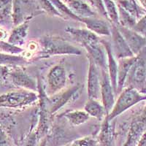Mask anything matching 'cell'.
Instances as JSON below:
<instances>
[{"instance_id":"37","label":"cell","mask_w":146,"mask_h":146,"mask_svg":"<svg viewBox=\"0 0 146 146\" xmlns=\"http://www.w3.org/2000/svg\"><path fill=\"white\" fill-rule=\"evenodd\" d=\"M113 1H118V0H113Z\"/></svg>"},{"instance_id":"23","label":"cell","mask_w":146,"mask_h":146,"mask_svg":"<svg viewBox=\"0 0 146 146\" xmlns=\"http://www.w3.org/2000/svg\"><path fill=\"white\" fill-rule=\"evenodd\" d=\"M117 5L124 9L125 10L137 19L139 17L141 9H139L137 5L135 0H118Z\"/></svg>"},{"instance_id":"9","label":"cell","mask_w":146,"mask_h":146,"mask_svg":"<svg viewBox=\"0 0 146 146\" xmlns=\"http://www.w3.org/2000/svg\"><path fill=\"white\" fill-rule=\"evenodd\" d=\"M66 75L65 69L62 65H56L50 69L48 75V90L53 94L65 86Z\"/></svg>"},{"instance_id":"36","label":"cell","mask_w":146,"mask_h":146,"mask_svg":"<svg viewBox=\"0 0 146 146\" xmlns=\"http://www.w3.org/2000/svg\"><path fill=\"white\" fill-rule=\"evenodd\" d=\"M46 145H47V139L46 138H44V139L42 140V142L40 143V145L39 146H46Z\"/></svg>"},{"instance_id":"3","label":"cell","mask_w":146,"mask_h":146,"mask_svg":"<svg viewBox=\"0 0 146 146\" xmlns=\"http://www.w3.org/2000/svg\"><path fill=\"white\" fill-rule=\"evenodd\" d=\"M42 54L45 56L52 55H80L78 48L61 37L47 36L42 39Z\"/></svg>"},{"instance_id":"38","label":"cell","mask_w":146,"mask_h":146,"mask_svg":"<svg viewBox=\"0 0 146 146\" xmlns=\"http://www.w3.org/2000/svg\"><path fill=\"white\" fill-rule=\"evenodd\" d=\"M66 146H70V145H66Z\"/></svg>"},{"instance_id":"30","label":"cell","mask_w":146,"mask_h":146,"mask_svg":"<svg viewBox=\"0 0 146 146\" xmlns=\"http://www.w3.org/2000/svg\"><path fill=\"white\" fill-rule=\"evenodd\" d=\"M132 29L142 35H146V14L143 15L138 21H137Z\"/></svg>"},{"instance_id":"18","label":"cell","mask_w":146,"mask_h":146,"mask_svg":"<svg viewBox=\"0 0 146 146\" xmlns=\"http://www.w3.org/2000/svg\"><path fill=\"white\" fill-rule=\"evenodd\" d=\"M85 110L89 115L97 118L99 121H102L105 113H106L103 105H101V104L96 100L90 99L85 105Z\"/></svg>"},{"instance_id":"14","label":"cell","mask_w":146,"mask_h":146,"mask_svg":"<svg viewBox=\"0 0 146 146\" xmlns=\"http://www.w3.org/2000/svg\"><path fill=\"white\" fill-rule=\"evenodd\" d=\"M66 5L79 18L95 17V12L85 0H65Z\"/></svg>"},{"instance_id":"27","label":"cell","mask_w":146,"mask_h":146,"mask_svg":"<svg viewBox=\"0 0 146 146\" xmlns=\"http://www.w3.org/2000/svg\"><path fill=\"white\" fill-rule=\"evenodd\" d=\"M0 49L6 52V53H10V54H19L21 52H23V50L19 47L16 45H12L10 43H7L5 42L0 40Z\"/></svg>"},{"instance_id":"21","label":"cell","mask_w":146,"mask_h":146,"mask_svg":"<svg viewBox=\"0 0 146 146\" xmlns=\"http://www.w3.org/2000/svg\"><path fill=\"white\" fill-rule=\"evenodd\" d=\"M117 6L118 10V18H119L118 25L132 29L137 23V18L129 13L124 9L120 7L119 5H117Z\"/></svg>"},{"instance_id":"34","label":"cell","mask_w":146,"mask_h":146,"mask_svg":"<svg viewBox=\"0 0 146 146\" xmlns=\"http://www.w3.org/2000/svg\"><path fill=\"white\" fill-rule=\"evenodd\" d=\"M7 36V34L6 32L2 29H0V40H2V39H5Z\"/></svg>"},{"instance_id":"17","label":"cell","mask_w":146,"mask_h":146,"mask_svg":"<svg viewBox=\"0 0 146 146\" xmlns=\"http://www.w3.org/2000/svg\"><path fill=\"white\" fill-rule=\"evenodd\" d=\"M28 28V21L23 22L15 27L9 38V43L14 45H22L27 35Z\"/></svg>"},{"instance_id":"29","label":"cell","mask_w":146,"mask_h":146,"mask_svg":"<svg viewBox=\"0 0 146 146\" xmlns=\"http://www.w3.org/2000/svg\"><path fill=\"white\" fill-rule=\"evenodd\" d=\"M87 1L90 2V5H92L94 8H96V10L102 16L108 18V15H107V12L106 10H105V7L103 0H87Z\"/></svg>"},{"instance_id":"2","label":"cell","mask_w":146,"mask_h":146,"mask_svg":"<svg viewBox=\"0 0 146 146\" xmlns=\"http://www.w3.org/2000/svg\"><path fill=\"white\" fill-rule=\"evenodd\" d=\"M146 100L145 94L141 93L133 87H127L121 92L118 100L113 107L111 112L107 115L109 121H111L126 110L131 108L139 102Z\"/></svg>"},{"instance_id":"7","label":"cell","mask_w":146,"mask_h":146,"mask_svg":"<svg viewBox=\"0 0 146 146\" xmlns=\"http://www.w3.org/2000/svg\"><path fill=\"white\" fill-rule=\"evenodd\" d=\"M89 60V70H88L87 91L90 100H98L101 96V83L100 75L99 73L97 65L93 60L88 56Z\"/></svg>"},{"instance_id":"6","label":"cell","mask_w":146,"mask_h":146,"mask_svg":"<svg viewBox=\"0 0 146 146\" xmlns=\"http://www.w3.org/2000/svg\"><path fill=\"white\" fill-rule=\"evenodd\" d=\"M100 83H101V97L103 106L105 108L107 114H109L115 105L114 91L112 86L109 74L106 70H102L100 75Z\"/></svg>"},{"instance_id":"5","label":"cell","mask_w":146,"mask_h":146,"mask_svg":"<svg viewBox=\"0 0 146 146\" xmlns=\"http://www.w3.org/2000/svg\"><path fill=\"white\" fill-rule=\"evenodd\" d=\"M110 30H111L112 38H113L112 48L115 56L117 57L118 59L135 56L128 44L126 43L123 36L120 32L118 26L115 24H112Z\"/></svg>"},{"instance_id":"31","label":"cell","mask_w":146,"mask_h":146,"mask_svg":"<svg viewBox=\"0 0 146 146\" xmlns=\"http://www.w3.org/2000/svg\"><path fill=\"white\" fill-rule=\"evenodd\" d=\"M40 138L37 135L36 131L30 133L24 140L21 146H36V143H37V139Z\"/></svg>"},{"instance_id":"13","label":"cell","mask_w":146,"mask_h":146,"mask_svg":"<svg viewBox=\"0 0 146 146\" xmlns=\"http://www.w3.org/2000/svg\"><path fill=\"white\" fill-rule=\"evenodd\" d=\"M81 22L84 23L88 30L95 34L100 35H111L110 27L108 25V22L105 20H102L96 17L90 18H82Z\"/></svg>"},{"instance_id":"35","label":"cell","mask_w":146,"mask_h":146,"mask_svg":"<svg viewBox=\"0 0 146 146\" xmlns=\"http://www.w3.org/2000/svg\"><path fill=\"white\" fill-rule=\"evenodd\" d=\"M140 5H142V7L146 10V0H138Z\"/></svg>"},{"instance_id":"10","label":"cell","mask_w":146,"mask_h":146,"mask_svg":"<svg viewBox=\"0 0 146 146\" xmlns=\"http://www.w3.org/2000/svg\"><path fill=\"white\" fill-rule=\"evenodd\" d=\"M103 46L105 47L108 56V69L109 72V76L110 78L112 86L115 94H117V88H118V64L115 58L114 53L112 48V45L109 42L105 40H101Z\"/></svg>"},{"instance_id":"1","label":"cell","mask_w":146,"mask_h":146,"mask_svg":"<svg viewBox=\"0 0 146 146\" xmlns=\"http://www.w3.org/2000/svg\"><path fill=\"white\" fill-rule=\"evenodd\" d=\"M126 83L144 94L146 90V46L136 56L126 78Z\"/></svg>"},{"instance_id":"4","label":"cell","mask_w":146,"mask_h":146,"mask_svg":"<svg viewBox=\"0 0 146 146\" xmlns=\"http://www.w3.org/2000/svg\"><path fill=\"white\" fill-rule=\"evenodd\" d=\"M37 98V95L29 90L10 91L0 96V107L9 108H21L31 105Z\"/></svg>"},{"instance_id":"11","label":"cell","mask_w":146,"mask_h":146,"mask_svg":"<svg viewBox=\"0 0 146 146\" xmlns=\"http://www.w3.org/2000/svg\"><path fill=\"white\" fill-rule=\"evenodd\" d=\"M78 90H79V86H76L71 88H69L68 90H66L64 92L54 95L50 99H48L50 114H53L58 111L60 108L64 106L66 103L75 96Z\"/></svg>"},{"instance_id":"26","label":"cell","mask_w":146,"mask_h":146,"mask_svg":"<svg viewBox=\"0 0 146 146\" xmlns=\"http://www.w3.org/2000/svg\"><path fill=\"white\" fill-rule=\"evenodd\" d=\"M36 2H38L40 8L46 12L48 14H49L50 15H53V16L62 18V15H60L59 13L57 11L56 7L53 6L50 0H36Z\"/></svg>"},{"instance_id":"8","label":"cell","mask_w":146,"mask_h":146,"mask_svg":"<svg viewBox=\"0 0 146 146\" xmlns=\"http://www.w3.org/2000/svg\"><path fill=\"white\" fill-rule=\"evenodd\" d=\"M117 26L132 53L135 56H137L146 46L145 37L131 29L120 25Z\"/></svg>"},{"instance_id":"32","label":"cell","mask_w":146,"mask_h":146,"mask_svg":"<svg viewBox=\"0 0 146 146\" xmlns=\"http://www.w3.org/2000/svg\"><path fill=\"white\" fill-rule=\"evenodd\" d=\"M0 146H12L6 133L0 128Z\"/></svg>"},{"instance_id":"15","label":"cell","mask_w":146,"mask_h":146,"mask_svg":"<svg viewBox=\"0 0 146 146\" xmlns=\"http://www.w3.org/2000/svg\"><path fill=\"white\" fill-rule=\"evenodd\" d=\"M12 81L18 86L22 87L29 91H36L37 85L36 82L32 79L25 72L21 70H17L10 73Z\"/></svg>"},{"instance_id":"12","label":"cell","mask_w":146,"mask_h":146,"mask_svg":"<svg viewBox=\"0 0 146 146\" xmlns=\"http://www.w3.org/2000/svg\"><path fill=\"white\" fill-rule=\"evenodd\" d=\"M66 31L69 34L74 36V38L81 44L83 47H86L91 44L96 43L101 40L94 32L90 30L83 29H75L68 27L66 29Z\"/></svg>"},{"instance_id":"33","label":"cell","mask_w":146,"mask_h":146,"mask_svg":"<svg viewBox=\"0 0 146 146\" xmlns=\"http://www.w3.org/2000/svg\"><path fill=\"white\" fill-rule=\"evenodd\" d=\"M9 73V70L7 66L0 65V79L5 78Z\"/></svg>"},{"instance_id":"25","label":"cell","mask_w":146,"mask_h":146,"mask_svg":"<svg viewBox=\"0 0 146 146\" xmlns=\"http://www.w3.org/2000/svg\"><path fill=\"white\" fill-rule=\"evenodd\" d=\"M26 63V59L21 56L5 54L0 53V65L2 64H15L19 65Z\"/></svg>"},{"instance_id":"16","label":"cell","mask_w":146,"mask_h":146,"mask_svg":"<svg viewBox=\"0 0 146 146\" xmlns=\"http://www.w3.org/2000/svg\"><path fill=\"white\" fill-rule=\"evenodd\" d=\"M136 58V56L130 58H120L118 64V88H117V94L121 91L123 87L126 83V78L129 72L131 66L134 64Z\"/></svg>"},{"instance_id":"22","label":"cell","mask_w":146,"mask_h":146,"mask_svg":"<svg viewBox=\"0 0 146 146\" xmlns=\"http://www.w3.org/2000/svg\"><path fill=\"white\" fill-rule=\"evenodd\" d=\"M103 2L107 12L108 18L112 22L113 24L118 25L119 18H118V6L113 0H103Z\"/></svg>"},{"instance_id":"19","label":"cell","mask_w":146,"mask_h":146,"mask_svg":"<svg viewBox=\"0 0 146 146\" xmlns=\"http://www.w3.org/2000/svg\"><path fill=\"white\" fill-rule=\"evenodd\" d=\"M53 6L56 7L57 11L62 15V18L64 19H72V20L81 21V18L77 16L73 13L72 11L68 7V6L64 3L62 0H50Z\"/></svg>"},{"instance_id":"24","label":"cell","mask_w":146,"mask_h":146,"mask_svg":"<svg viewBox=\"0 0 146 146\" xmlns=\"http://www.w3.org/2000/svg\"><path fill=\"white\" fill-rule=\"evenodd\" d=\"M109 120L106 117L102 126L100 135V144L101 146L111 145V135L109 126Z\"/></svg>"},{"instance_id":"20","label":"cell","mask_w":146,"mask_h":146,"mask_svg":"<svg viewBox=\"0 0 146 146\" xmlns=\"http://www.w3.org/2000/svg\"><path fill=\"white\" fill-rule=\"evenodd\" d=\"M64 116L68 119L70 123L73 126H79L86 123L89 118V115L86 112L75 110L65 113Z\"/></svg>"},{"instance_id":"28","label":"cell","mask_w":146,"mask_h":146,"mask_svg":"<svg viewBox=\"0 0 146 146\" xmlns=\"http://www.w3.org/2000/svg\"><path fill=\"white\" fill-rule=\"evenodd\" d=\"M98 142L91 137H86L83 139H77L70 146H97Z\"/></svg>"}]
</instances>
